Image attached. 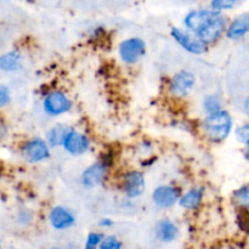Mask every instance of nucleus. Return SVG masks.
I'll list each match as a JSON object with an SVG mask.
<instances>
[{
    "mask_svg": "<svg viewBox=\"0 0 249 249\" xmlns=\"http://www.w3.org/2000/svg\"><path fill=\"white\" fill-rule=\"evenodd\" d=\"M232 129V118L226 111H218L209 113L203 122V130L214 142L225 140Z\"/></svg>",
    "mask_w": 249,
    "mask_h": 249,
    "instance_id": "obj_1",
    "label": "nucleus"
},
{
    "mask_svg": "<svg viewBox=\"0 0 249 249\" xmlns=\"http://www.w3.org/2000/svg\"><path fill=\"white\" fill-rule=\"evenodd\" d=\"M220 11L212 9H202V10H194L189 12L184 18V24L187 29L191 32L198 33L202 28L211 23L214 18L219 16Z\"/></svg>",
    "mask_w": 249,
    "mask_h": 249,
    "instance_id": "obj_2",
    "label": "nucleus"
},
{
    "mask_svg": "<svg viewBox=\"0 0 249 249\" xmlns=\"http://www.w3.org/2000/svg\"><path fill=\"white\" fill-rule=\"evenodd\" d=\"M146 53V44L140 38H129L119 45V55L128 65L136 63Z\"/></svg>",
    "mask_w": 249,
    "mask_h": 249,
    "instance_id": "obj_3",
    "label": "nucleus"
},
{
    "mask_svg": "<svg viewBox=\"0 0 249 249\" xmlns=\"http://www.w3.org/2000/svg\"><path fill=\"white\" fill-rule=\"evenodd\" d=\"M43 106L46 114L56 117L70 111L72 102L63 92L53 91L45 97Z\"/></svg>",
    "mask_w": 249,
    "mask_h": 249,
    "instance_id": "obj_4",
    "label": "nucleus"
},
{
    "mask_svg": "<svg viewBox=\"0 0 249 249\" xmlns=\"http://www.w3.org/2000/svg\"><path fill=\"white\" fill-rule=\"evenodd\" d=\"M172 36L173 38H174L185 50L189 51V53L199 55V53H203L204 51H206L207 44L203 43L198 36H191V34L187 33V32L181 31V29L179 28H175V27L172 29Z\"/></svg>",
    "mask_w": 249,
    "mask_h": 249,
    "instance_id": "obj_5",
    "label": "nucleus"
},
{
    "mask_svg": "<svg viewBox=\"0 0 249 249\" xmlns=\"http://www.w3.org/2000/svg\"><path fill=\"white\" fill-rule=\"evenodd\" d=\"M195 75L191 72L187 71H182V72L177 73L173 77L172 82H170V91L173 95L179 97L187 96L195 87Z\"/></svg>",
    "mask_w": 249,
    "mask_h": 249,
    "instance_id": "obj_6",
    "label": "nucleus"
},
{
    "mask_svg": "<svg viewBox=\"0 0 249 249\" xmlns=\"http://www.w3.org/2000/svg\"><path fill=\"white\" fill-rule=\"evenodd\" d=\"M226 28V19L224 18L223 15H219L216 18H214L211 23L207 24L204 28L197 33V36L201 39L203 43L209 44L214 43L223 36L224 31Z\"/></svg>",
    "mask_w": 249,
    "mask_h": 249,
    "instance_id": "obj_7",
    "label": "nucleus"
},
{
    "mask_svg": "<svg viewBox=\"0 0 249 249\" xmlns=\"http://www.w3.org/2000/svg\"><path fill=\"white\" fill-rule=\"evenodd\" d=\"M63 147L68 153L73 156H80L85 153L89 148V140L85 135L78 131L70 130L63 141Z\"/></svg>",
    "mask_w": 249,
    "mask_h": 249,
    "instance_id": "obj_8",
    "label": "nucleus"
},
{
    "mask_svg": "<svg viewBox=\"0 0 249 249\" xmlns=\"http://www.w3.org/2000/svg\"><path fill=\"white\" fill-rule=\"evenodd\" d=\"M23 155L27 160L32 163L40 162L49 157V147L45 141L40 139H34L28 141L23 147Z\"/></svg>",
    "mask_w": 249,
    "mask_h": 249,
    "instance_id": "obj_9",
    "label": "nucleus"
},
{
    "mask_svg": "<svg viewBox=\"0 0 249 249\" xmlns=\"http://www.w3.org/2000/svg\"><path fill=\"white\" fill-rule=\"evenodd\" d=\"M180 197L179 190L172 186H160L153 191L152 198L156 206L160 208H169L174 206Z\"/></svg>",
    "mask_w": 249,
    "mask_h": 249,
    "instance_id": "obj_10",
    "label": "nucleus"
},
{
    "mask_svg": "<svg viewBox=\"0 0 249 249\" xmlns=\"http://www.w3.org/2000/svg\"><path fill=\"white\" fill-rule=\"evenodd\" d=\"M145 178L140 172H129L124 179V191L126 196L135 198L145 191Z\"/></svg>",
    "mask_w": 249,
    "mask_h": 249,
    "instance_id": "obj_11",
    "label": "nucleus"
},
{
    "mask_svg": "<svg viewBox=\"0 0 249 249\" xmlns=\"http://www.w3.org/2000/svg\"><path fill=\"white\" fill-rule=\"evenodd\" d=\"M49 220L56 230H66L74 224V216L63 207H55L49 214Z\"/></svg>",
    "mask_w": 249,
    "mask_h": 249,
    "instance_id": "obj_12",
    "label": "nucleus"
},
{
    "mask_svg": "<svg viewBox=\"0 0 249 249\" xmlns=\"http://www.w3.org/2000/svg\"><path fill=\"white\" fill-rule=\"evenodd\" d=\"M106 177V165L102 163H94L84 170L82 182L85 187H95L104 181Z\"/></svg>",
    "mask_w": 249,
    "mask_h": 249,
    "instance_id": "obj_13",
    "label": "nucleus"
},
{
    "mask_svg": "<svg viewBox=\"0 0 249 249\" xmlns=\"http://www.w3.org/2000/svg\"><path fill=\"white\" fill-rule=\"evenodd\" d=\"M249 33V14L240 15L236 17L228 28V38L232 40H238Z\"/></svg>",
    "mask_w": 249,
    "mask_h": 249,
    "instance_id": "obj_14",
    "label": "nucleus"
},
{
    "mask_svg": "<svg viewBox=\"0 0 249 249\" xmlns=\"http://www.w3.org/2000/svg\"><path fill=\"white\" fill-rule=\"evenodd\" d=\"M156 235L162 242H172L178 236V226L170 220H160L156 228Z\"/></svg>",
    "mask_w": 249,
    "mask_h": 249,
    "instance_id": "obj_15",
    "label": "nucleus"
},
{
    "mask_svg": "<svg viewBox=\"0 0 249 249\" xmlns=\"http://www.w3.org/2000/svg\"><path fill=\"white\" fill-rule=\"evenodd\" d=\"M203 199V191L201 189L190 190L180 198L179 203L185 209H196Z\"/></svg>",
    "mask_w": 249,
    "mask_h": 249,
    "instance_id": "obj_16",
    "label": "nucleus"
},
{
    "mask_svg": "<svg viewBox=\"0 0 249 249\" xmlns=\"http://www.w3.org/2000/svg\"><path fill=\"white\" fill-rule=\"evenodd\" d=\"M70 131V129H67L66 126L57 125L55 128L51 129L48 133V142L50 146H58L63 145V141H65L66 135Z\"/></svg>",
    "mask_w": 249,
    "mask_h": 249,
    "instance_id": "obj_17",
    "label": "nucleus"
},
{
    "mask_svg": "<svg viewBox=\"0 0 249 249\" xmlns=\"http://www.w3.org/2000/svg\"><path fill=\"white\" fill-rule=\"evenodd\" d=\"M19 61H21V56L17 53H15V51H11V53H5V55L1 56V58H0V67H1V70L11 72V71L18 68Z\"/></svg>",
    "mask_w": 249,
    "mask_h": 249,
    "instance_id": "obj_18",
    "label": "nucleus"
},
{
    "mask_svg": "<svg viewBox=\"0 0 249 249\" xmlns=\"http://www.w3.org/2000/svg\"><path fill=\"white\" fill-rule=\"evenodd\" d=\"M243 1L246 0H212V7L218 11H224V10L233 9Z\"/></svg>",
    "mask_w": 249,
    "mask_h": 249,
    "instance_id": "obj_19",
    "label": "nucleus"
},
{
    "mask_svg": "<svg viewBox=\"0 0 249 249\" xmlns=\"http://www.w3.org/2000/svg\"><path fill=\"white\" fill-rule=\"evenodd\" d=\"M233 198L240 206L249 208V185H246V186L236 190L235 194H233Z\"/></svg>",
    "mask_w": 249,
    "mask_h": 249,
    "instance_id": "obj_20",
    "label": "nucleus"
},
{
    "mask_svg": "<svg viewBox=\"0 0 249 249\" xmlns=\"http://www.w3.org/2000/svg\"><path fill=\"white\" fill-rule=\"evenodd\" d=\"M220 100L215 96V95H209L206 97L203 101V108L206 109L208 113H214V112L220 111Z\"/></svg>",
    "mask_w": 249,
    "mask_h": 249,
    "instance_id": "obj_21",
    "label": "nucleus"
},
{
    "mask_svg": "<svg viewBox=\"0 0 249 249\" xmlns=\"http://www.w3.org/2000/svg\"><path fill=\"white\" fill-rule=\"evenodd\" d=\"M99 249H122V243L114 236H108V237H105L102 240Z\"/></svg>",
    "mask_w": 249,
    "mask_h": 249,
    "instance_id": "obj_22",
    "label": "nucleus"
},
{
    "mask_svg": "<svg viewBox=\"0 0 249 249\" xmlns=\"http://www.w3.org/2000/svg\"><path fill=\"white\" fill-rule=\"evenodd\" d=\"M236 136L241 143H243L246 147H249V123L238 126L236 130Z\"/></svg>",
    "mask_w": 249,
    "mask_h": 249,
    "instance_id": "obj_23",
    "label": "nucleus"
},
{
    "mask_svg": "<svg viewBox=\"0 0 249 249\" xmlns=\"http://www.w3.org/2000/svg\"><path fill=\"white\" fill-rule=\"evenodd\" d=\"M104 236L101 233L97 232H90L87 237V246H91V247H97L101 245Z\"/></svg>",
    "mask_w": 249,
    "mask_h": 249,
    "instance_id": "obj_24",
    "label": "nucleus"
},
{
    "mask_svg": "<svg viewBox=\"0 0 249 249\" xmlns=\"http://www.w3.org/2000/svg\"><path fill=\"white\" fill-rule=\"evenodd\" d=\"M10 102V91L7 90L6 87L1 85L0 87V105L1 106H6Z\"/></svg>",
    "mask_w": 249,
    "mask_h": 249,
    "instance_id": "obj_25",
    "label": "nucleus"
},
{
    "mask_svg": "<svg viewBox=\"0 0 249 249\" xmlns=\"http://www.w3.org/2000/svg\"><path fill=\"white\" fill-rule=\"evenodd\" d=\"M100 225L104 226V228H106V226H111L112 220H109V219H104V220L100 221Z\"/></svg>",
    "mask_w": 249,
    "mask_h": 249,
    "instance_id": "obj_26",
    "label": "nucleus"
},
{
    "mask_svg": "<svg viewBox=\"0 0 249 249\" xmlns=\"http://www.w3.org/2000/svg\"><path fill=\"white\" fill-rule=\"evenodd\" d=\"M245 111L246 113H247V116L249 117V95L247 99H246V102H245Z\"/></svg>",
    "mask_w": 249,
    "mask_h": 249,
    "instance_id": "obj_27",
    "label": "nucleus"
},
{
    "mask_svg": "<svg viewBox=\"0 0 249 249\" xmlns=\"http://www.w3.org/2000/svg\"><path fill=\"white\" fill-rule=\"evenodd\" d=\"M247 150H246V158H247V160L249 162V147H246Z\"/></svg>",
    "mask_w": 249,
    "mask_h": 249,
    "instance_id": "obj_28",
    "label": "nucleus"
},
{
    "mask_svg": "<svg viewBox=\"0 0 249 249\" xmlns=\"http://www.w3.org/2000/svg\"><path fill=\"white\" fill-rule=\"evenodd\" d=\"M84 249H97V247H91V246H87V245H85V248Z\"/></svg>",
    "mask_w": 249,
    "mask_h": 249,
    "instance_id": "obj_29",
    "label": "nucleus"
},
{
    "mask_svg": "<svg viewBox=\"0 0 249 249\" xmlns=\"http://www.w3.org/2000/svg\"><path fill=\"white\" fill-rule=\"evenodd\" d=\"M53 249H62V248H57V247H56V248H53Z\"/></svg>",
    "mask_w": 249,
    "mask_h": 249,
    "instance_id": "obj_30",
    "label": "nucleus"
}]
</instances>
